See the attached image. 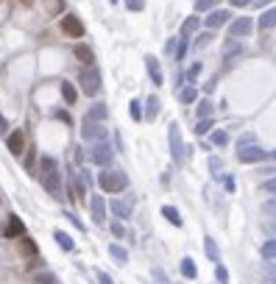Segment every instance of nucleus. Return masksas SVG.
I'll return each mask as SVG.
<instances>
[{"instance_id":"f257e3e1","label":"nucleus","mask_w":276,"mask_h":284,"mask_svg":"<svg viewBox=\"0 0 276 284\" xmlns=\"http://www.w3.org/2000/svg\"><path fill=\"white\" fill-rule=\"evenodd\" d=\"M39 179H42L45 189H48L53 198H62V173H59V162L53 156L39 159Z\"/></svg>"},{"instance_id":"f03ea898","label":"nucleus","mask_w":276,"mask_h":284,"mask_svg":"<svg viewBox=\"0 0 276 284\" xmlns=\"http://www.w3.org/2000/svg\"><path fill=\"white\" fill-rule=\"evenodd\" d=\"M98 187L103 192H112V195H120L123 189H128V176L123 170H112V167H103V173H98Z\"/></svg>"},{"instance_id":"7ed1b4c3","label":"nucleus","mask_w":276,"mask_h":284,"mask_svg":"<svg viewBox=\"0 0 276 284\" xmlns=\"http://www.w3.org/2000/svg\"><path fill=\"white\" fill-rule=\"evenodd\" d=\"M168 139H170V156H173V162L181 167V164H184V159L190 156V148L181 142L179 123H170V126H168Z\"/></svg>"},{"instance_id":"20e7f679","label":"nucleus","mask_w":276,"mask_h":284,"mask_svg":"<svg viewBox=\"0 0 276 284\" xmlns=\"http://www.w3.org/2000/svg\"><path fill=\"white\" fill-rule=\"evenodd\" d=\"M78 84H81V92L90 95V98H95L98 90H101V70L95 67V64H90V67H84L78 73Z\"/></svg>"},{"instance_id":"39448f33","label":"nucleus","mask_w":276,"mask_h":284,"mask_svg":"<svg viewBox=\"0 0 276 284\" xmlns=\"http://www.w3.org/2000/svg\"><path fill=\"white\" fill-rule=\"evenodd\" d=\"M115 153H117V148L112 145L109 139H103V142H95V148L90 151V159H92V164H98V167H112Z\"/></svg>"},{"instance_id":"423d86ee","label":"nucleus","mask_w":276,"mask_h":284,"mask_svg":"<svg viewBox=\"0 0 276 284\" xmlns=\"http://www.w3.org/2000/svg\"><path fill=\"white\" fill-rule=\"evenodd\" d=\"M271 156L268 151H262L260 145H245V148H237V162H243V164H260V162H265V159Z\"/></svg>"},{"instance_id":"0eeeda50","label":"nucleus","mask_w":276,"mask_h":284,"mask_svg":"<svg viewBox=\"0 0 276 284\" xmlns=\"http://www.w3.org/2000/svg\"><path fill=\"white\" fill-rule=\"evenodd\" d=\"M59 28H62V34H67L70 39H81V37L87 34L84 22H81L75 14H64V17H62V22H59Z\"/></svg>"},{"instance_id":"6e6552de","label":"nucleus","mask_w":276,"mask_h":284,"mask_svg":"<svg viewBox=\"0 0 276 284\" xmlns=\"http://www.w3.org/2000/svg\"><path fill=\"white\" fill-rule=\"evenodd\" d=\"M109 209H112V215H115L117 220H128L131 212H134V198L131 195H128V198H115L109 204Z\"/></svg>"},{"instance_id":"1a4fd4ad","label":"nucleus","mask_w":276,"mask_h":284,"mask_svg":"<svg viewBox=\"0 0 276 284\" xmlns=\"http://www.w3.org/2000/svg\"><path fill=\"white\" fill-rule=\"evenodd\" d=\"M87 181H84V176L81 173H73L70 176V184H67V195H70V201H84L87 198Z\"/></svg>"},{"instance_id":"9d476101","label":"nucleus","mask_w":276,"mask_h":284,"mask_svg":"<svg viewBox=\"0 0 276 284\" xmlns=\"http://www.w3.org/2000/svg\"><path fill=\"white\" fill-rule=\"evenodd\" d=\"M81 137L90 139V142H103V139H109V131L103 128V123H87V120H84Z\"/></svg>"},{"instance_id":"9b49d317","label":"nucleus","mask_w":276,"mask_h":284,"mask_svg":"<svg viewBox=\"0 0 276 284\" xmlns=\"http://www.w3.org/2000/svg\"><path fill=\"white\" fill-rule=\"evenodd\" d=\"M229 20H232V11H229V9H212L207 17H204V25H207L209 31H215V28L226 25Z\"/></svg>"},{"instance_id":"f8f14e48","label":"nucleus","mask_w":276,"mask_h":284,"mask_svg":"<svg viewBox=\"0 0 276 284\" xmlns=\"http://www.w3.org/2000/svg\"><path fill=\"white\" fill-rule=\"evenodd\" d=\"M251 28H254L251 17H237V20H232V25H229V39H243Z\"/></svg>"},{"instance_id":"ddd939ff","label":"nucleus","mask_w":276,"mask_h":284,"mask_svg":"<svg viewBox=\"0 0 276 284\" xmlns=\"http://www.w3.org/2000/svg\"><path fill=\"white\" fill-rule=\"evenodd\" d=\"M6 148H9L11 156H20V153L25 151V134H22V128H14V131L6 137Z\"/></svg>"},{"instance_id":"4468645a","label":"nucleus","mask_w":276,"mask_h":284,"mask_svg":"<svg viewBox=\"0 0 276 284\" xmlns=\"http://www.w3.org/2000/svg\"><path fill=\"white\" fill-rule=\"evenodd\" d=\"M106 201H103V195H92V201H90V212H92V220L101 226V223H106Z\"/></svg>"},{"instance_id":"2eb2a0df","label":"nucleus","mask_w":276,"mask_h":284,"mask_svg":"<svg viewBox=\"0 0 276 284\" xmlns=\"http://www.w3.org/2000/svg\"><path fill=\"white\" fill-rule=\"evenodd\" d=\"M3 234L9 237V240H17V237H22V234H25V223H22L17 215H9V220H6Z\"/></svg>"},{"instance_id":"dca6fc26","label":"nucleus","mask_w":276,"mask_h":284,"mask_svg":"<svg viewBox=\"0 0 276 284\" xmlns=\"http://www.w3.org/2000/svg\"><path fill=\"white\" fill-rule=\"evenodd\" d=\"M145 70H148L151 81H154L156 87H162V81H165V78H162V70H159V59L148 53V56H145Z\"/></svg>"},{"instance_id":"f3484780","label":"nucleus","mask_w":276,"mask_h":284,"mask_svg":"<svg viewBox=\"0 0 276 284\" xmlns=\"http://www.w3.org/2000/svg\"><path fill=\"white\" fill-rule=\"evenodd\" d=\"M73 53H75V59H78V62H84V67H90V64H95V50H92L90 45L78 42V45L73 47Z\"/></svg>"},{"instance_id":"a211bd4d","label":"nucleus","mask_w":276,"mask_h":284,"mask_svg":"<svg viewBox=\"0 0 276 284\" xmlns=\"http://www.w3.org/2000/svg\"><path fill=\"white\" fill-rule=\"evenodd\" d=\"M106 117H109V109H106V106H103V103H92L84 120H87V123H103Z\"/></svg>"},{"instance_id":"6ab92c4d","label":"nucleus","mask_w":276,"mask_h":284,"mask_svg":"<svg viewBox=\"0 0 276 284\" xmlns=\"http://www.w3.org/2000/svg\"><path fill=\"white\" fill-rule=\"evenodd\" d=\"M198 25H201V17H196V14H192V17H187V20H184V22H181V28H179V37L190 39V37H192V34H196V31H198Z\"/></svg>"},{"instance_id":"aec40b11","label":"nucleus","mask_w":276,"mask_h":284,"mask_svg":"<svg viewBox=\"0 0 276 284\" xmlns=\"http://www.w3.org/2000/svg\"><path fill=\"white\" fill-rule=\"evenodd\" d=\"M204 253L209 257V262H215V265L220 262V248H218V242H215L212 237H204Z\"/></svg>"},{"instance_id":"412c9836","label":"nucleus","mask_w":276,"mask_h":284,"mask_svg":"<svg viewBox=\"0 0 276 284\" xmlns=\"http://www.w3.org/2000/svg\"><path fill=\"white\" fill-rule=\"evenodd\" d=\"M59 90H62L64 103H67V106H75V100H78V90H75L70 81H62V84H59Z\"/></svg>"},{"instance_id":"4be33fe9","label":"nucleus","mask_w":276,"mask_h":284,"mask_svg":"<svg viewBox=\"0 0 276 284\" xmlns=\"http://www.w3.org/2000/svg\"><path fill=\"white\" fill-rule=\"evenodd\" d=\"M260 257L265 259V262H276V240L273 237H268V240L260 245Z\"/></svg>"},{"instance_id":"5701e85b","label":"nucleus","mask_w":276,"mask_h":284,"mask_svg":"<svg viewBox=\"0 0 276 284\" xmlns=\"http://www.w3.org/2000/svg\"><path fill=\"white\" fill-rule=\"evenodd\" d=\"M162 217H165V220L170 223V226H176V229H181V223H184V220H181V215H179V209H176V206H162Z\"/></svg>"},{"instance_id":"b1692460","label":"nucleus","mask_w":276,"mask_h":284,"mask_svg":"<svg viewBox=\"0 0 276 284\" xmlns=\"http://www.w3.org/2000/svg\"><path fill=\"white\" fill-rule=\"evenodd\" d=\"M257 25H260V31H268V28L276 25V6H273V9H265V11H262V17L257 20Z\"/></svg>"},{"instance_id":"393cba45","label":"nucleus","mask_w":276,"mask_h":284,"mask_svg":"<svg viewBox=\"0 0 276 284\" xmlns=\"http://www.w3.org/2000/svg\"><path fill=\"white\" fill-rule=\"evenodd\" d=\"M156 115H159V98L148 95L145 98V120H156Z\"/></svg>"},{"instance_id":"a878e982","label":"nucleus","mask_w":276,"mask_h":284,"mask_svg":"<svg viewBox=\"0 0 276 284\" xmlns=\"http://www.w3.org/2000/svg\"><path fill=\"white\" fill-rule=\"evenodd\" d=\"M109 257L115 259L117 265H126L128 262V251L123 245H117V242H112V245H109Z\"/></svg>"},{"instance_id":"bb28decb","label":"nucleus","mask_w":276,"mask_h":284,"mask_svg":"<svg viewBox=\"0 0 276 284\" xmlns=\"http://www.w3.org/2000/svg\"><path fill=\"white\" fill-rule=\"evenodd\" d=\"M53 240H56V245H59V248H62V251H73V248H75V242H73V240H70V234L59 232V229H56V232H53Z\"/></svg>"},{"instance_id":"cd10ccee","label":"nucleus","mask_w":276,"mask_h":284,"mask_svg":"<svg viewBox=\"0 0 276 284\" xmlns=\"http://www.w3.org/2000/svg\"><path fill=\"white\" fill-rule=\"evenodd\" d=\"M179 268H181V276H187V279H196V276H198V268H196V262H192L190 257H184V259H181V265H179Z\"/></svg>"},{"instance_id":"c85d7f7f","label":"nucleus","mask_w":276,"mask_h":284,"mask_svg":"<svg viewBox=\"0 0 276 284\" xmlns=\"http://www.w3.org/2000/svg\"><path fill=\"white\" fill-rule=\"evenodd\" d=\"M196 98H198V92H196V87H184V90H181L179 92V100H181V103H184V106H190V103H196Z\"/></svg>"},{"instance_id":"c756f323","label":"nucleus","mask_w":276,"mask_h":284,"mask_svg":"<svg viewBox=\"0 0 276 284\" xmlns=\"http://www.w3.org/2000/svg\"><path fill=\"white\" fill-rule=\"evenodd\" d=\"M128 115H131V120L134 123H140V120H143V103H140V100H131V103H128Z\"/></svg>"},{"instance_id":"7c9ffc66","label":"nucleus","mask_w":276,"mask_h":284,"mask_svg":"<svg viewBox=\"0 0 276 284\" xmlns=\"http://www.w3.org/2000/svg\"><path fill=\"white\" fill-rule=\"evenodd\" d=\"M187 47H190V39L179 37V47H176V62H179V64L187 59Z\"/></svg>"},{"instance_id":"2f4dec72","label":"nucleus","mask_w":276,"mask_h":284,"mask_svg":"<svg viewBox=\"0 0 276 284\" xmlns=\"http://www.w3.org/2000/svg\"><path fill=\"white\" fill-rule=\"evenodd\" d=\"M212 111H215V106L209 98H204L201 103H198V117H212Z\"/></svg>"},{"instance_id":"473e14b6","label":"nucleus","mask_w":276,"mask_h":284,"mask_svg":"<svg viewBox=\"0 0 276 284\" xmlns=\"http://www.w3.org/2000/svg\"><path fill=\"white\" fill-rule=\"evenodd\" d=\"M209 128H212V117H201L196 126V134L198 137H204V134H209Z\"/></svg>"},{"instance_id":"72a5a7b5","label":"nucleus","mask_w":276,"mask_h":284,"mask_svg":"<svg viewBox=\"0 0 276 284\" xmlns=\"http://www.w3.org/2000/svg\"><path fill=\"white\" fill-rule=\"evenodd\" d=\"M220 0H196V11H212L218 9Z\"/></svg>"},{"instance_id":"f704fd0d","label":"nucleus","mask_w":276,"mask_h":284,"mask_svg":"<svg viewBox=\"0 0 276 284\" xmlns=\"http://www.w3.org/2000/svg\"><path fill=\"white\" fill-rule=\"evenodd\" d=\"M262 212H265L271 220H276V195H273V198H268L265 204H262Z\"/></svg>"},{"instance_id":"c9c22d12","label":"nucleus","mask_w":276,"mask_h":284,"mask_svg":"<svg viewBox=\"0 0 276 284\" xmlns=\"http://www.w3.org/2000/svg\"><path fill=\"white\" fill-rule=\"evenodd\" d=\"M209 142H212V145H218V148H223V145L229 142V134H226V131H212Z\"/></svg>"},{"instance_id":"e433bc0d","label":"nucleus","mask_w":276,"mask_h":284,"mask_svg":"<svg viewBox=\"0 0 276 284\" xmlns=\"http://www.w3.org/2000/svg\"><path fill=\"white\" fill-rule=\"evenodd\" d=\"M212 31H204V34H198V37H196V47H207L209 42H212Z\"/></svg>"},{"instance_id":"4c0bfd02","label":"nucleus","mask_w":276,"mask_h":284,"mask_svg":"<svg viewBox=\"0 0 276 284\" xmlns=\"http://www.w3.org/2000/svg\"><path fill=\"white\" fill-rule=\"evenodd\" d=\"M215 279H218V284H229V273H226V268L218 262L215 265Z\"/></svg>"},{"instance_id":"58836bf2","label":"nucleus","mask_w":276,"mask_h":284,"mask_svg":"<svg viewBox=\"0 0 276 284\" xmlns=\"http://www.w3.org/2000/svg\"><path fill=\"white\" fill-rule=\"evenodd\" d=\"M198 73H201V64H192L190 70H187V84H196V78H198Z\"/></svg>"},{"instance_id":"ea45409f","label":"nucleus","mask_w":276,"mask_h":284,"mask_svg":"<svg viewBox=\"0 0 276 284\" xmlns=\"http://www.w3.org/2000/svg\"><path fill=\"white\" fill-rule=\"evenodd\" d=\"M34 281H37V284H59V279H56L53 273H39Z\"/></svg>"},{"instance_id":"a19ab883","label":"nucleus","mask_w":276,"mask_h":284,"mask_svg":"<svg viewBox=\"0 0 276 284\" xmlns=\"http://www.w3.org/2000/svg\"><path fill=\"white\" fill-rule=\"evenodd\" d=\"M220 167H223V162H220L218 156H212V159H209V170H212V176H215V179H220V173H218Z\"/></svg>"},{"instance_id":"79ce46f5","label":"nucleus","mask_w":276,"mask_h":284,"mask_svg":"<svg viewBox=\"0 0 276 284\" xmlns=\"http://www.w3.org/2000/svg\"><path fill=\"white\" fill-rule=\"evenodd\" d=\"M20 248H22V251H25V253H37V245H34V242L31 240H28V237H20Z\"/></svg>"},{"instance_id":"37998d69","label":"nucleus","mask_w":276,"mask_h":284,"mask_svg":"<svg viewBox=\"0 0 276 284\" xmlns=\"http://www.w3.org/2000/svg\"><path fill=\"white\" fill-rule=\"evenodd\" d=\"M126 9L128 11H143L145 9V0H126Z\"/></svg>"},{"instance_id":"c03bdc74","label":"nucleus","mask_w":276,"mask_h":284,"mask_svg":"<svg viewBox=\"0 0 276 284\" xmlns=\"http://www.w3.org/2000/svg\"><path fill=\"white\" fill-rule=\"evenodd\" d=\"M260 187L265 189V192H273V195H276V176H271V179H265Z\"/></svg>"},{"instance_id":"a18cd8bd","label":"nucleus","mask_w":276,"mask_h":284,"mask_svg":"<svg viewBox=\"0 0 276 284\" xmlns=\"http://www.w3.org/2000/svg\"><path fill=\"white\" fill-rule=\"evenodd\" d=\"M254 142H257V137H254V134H243V137H240V139H237V148H245V145H254Z\"/></svg>"},{"instance_id":"49530a36","label":"nucleus","mask_w":276,"mask_h":284,"mask_svg":"<svg viewBox=\"0 0 276 284\" xmlns=\"http://www.w3.org/2000/svg\"><path fill=\"white\" fill-rule=\"evenodd\" d=\"M64 217H67V220H70V223H73V226H75V229H78V232H84V229H87V226H84V223H81V220H78V217H75V215H73V212H64Z\"/></svg>"},{"instance_id":"de8ad7c7","label":"nucleus","mask_w":276,"mask_h":284,"mask_svg":"<svg viewBox=\"0 0 276 284\" xmlns=\"http://www.w3.org/2000/svg\"><path fill=\"white\" fill-rule=\"evenodd\" d=\"M240 50H243V45H240V42H229L226 45V59H232V53H240Z\"/></svg>"},{"instance_id":"09e8293b","label":"nucleus","mask_w":276,"mask_h":284,"mask_svg":"<svg viewBox=\"0 0 276 284\" xmlns=\"http://www.w3.org/2000/svg\"><path fill=\"white\" fill-rule=\"evenodd\" d=\"M154 279H156V284H170V279H168L165 273H162L159 268H154Z\"/></svg>"},{"instance_id":"8fccbe9b","label":"nucleus","mask_w":276,"mask_h":284,"mask_svg":"<svg viewBox=\"0 0 276 284\" xmlns=\"http://www.w3.org/2000/svg\"><path fill=\"white\" fill-rule=\"evenodd\" d=\"M112 234H115V237H123V234H126V229H123V223H120V220L112 223Z\"/></svg>"},{"instance_id":"3c124183","label":"nucleus","mask_w":276,"mask_h":284,"mask_svg":"<svg viewBox=\"0 0 276 284\" xmlns=\"http://www.w3.org/2000/svg\"><path fill=\"white\" fill-rule=\"evenodd\" d=\"M176 47H179V37L168 39V42H165V53H176Z\"/></svg>"},{"instance_id":"603ef678","label":"nucleus","mask_w":276,"mask_h":284,"mask_svg":"<svg viewBox=\"0 0 276 284\" xmlns=\"http://www.w3.org/2000/svg\"><path fill=\"white\" fill-rule=\"evenodd\" d=\"M73 162H75V164H84V148H75V153H73Z\"/></svg>"},{"instance_id":"864d4df0","label":"nucleus","mask_w":276,"mask_h":284,"mask_svg":"<svg viewBox=\"0 0 276 284\" xmlns=\"http://www.w3.org/2000/svg\"><path fill=\"white\" fill-rule=\"evenodd\" d=\"M98 284H115V281H112V276H109V273H103V270H98Z\"/></svg>"},{"instance_id":"5fc2aeb1","label":"nucleus","mask_w":276,"mask_h":284,"mask_svg":"<svg viewBox=\"0 0 276 284\" xmlns=\"http://www.w3.org/2000/svg\"><path fill=\"white\" fill-rule=\"evenodd\" d=\"M249 3H254V0H229L232 9H243V6H249Z\"/></svg>"},{"instance_id":"6e6d98bb","label":"nucleus","mask_w":276,"mask_h":284,"mask_svg":"<svg viewBox=\"0 0 276 284\" xmlns=\"http://www.w3.org/2000/svg\"><path fill=\"white\" fill-rule=\"evenodd\" d=\"M223 187H226L229 192H234V187H237L234 184V176H226V179H223Z\"/></svg>"},{"instance_id":"4d7b16f0","label":"nucleus","mask_w":276,"mask_h":284,"mask_svg":"<svg viewBox=\"0 0 276 284\" xmlns=\"http://www.w3.org/2000/svg\"><path fill=\"white\" fill-rule=\"evenodd\" d=\"M265 234H268V237H273V240H276V220L265 223Z\"/></svg>"},{"instance_id":"13d9d810","label":"nucleus","mask_w":276,"mask_h":284,"mask_svg":"<svg viewBox=\"0 0 276 284\" xmlns=\"http://www.w3.org/2000/svg\"><path fill=\"white\" fill-rule=\"evenodd\" d=\"M6 131H9V120H6L3 115H0V134H6Z\"/></svg>"},{"instance_id":"bf43d9fd","label":"nucleus","mask_w":276,"mask_h":284,"mask_svg":"<svg viewBox=\"0 0 276 284\" xmlns=\"http://www.w3.org/2000/svg\"><path fill=\"white\" fill-rule=\"evenodd\" d=\"M204 92H207V95H212V92H215V78L209 81V84H204Z\"/></svg>"},{"instance_id":"052dcab7","label":"nucleus","mask_w":276,"mask_h":284,"mask_svg":"<svg viewBox=\"0 0 276 284\" xmlns=\"http://www.w3.org/2000/svg\"><path fill=\"white\" fill-rule=\"evenodd\" d=\"M115 148H117V151H123V137H120V134H115Z\"/></svg>"},{"instance_id":"680f3d73","label":"nucleus","mask_w":276,"mask_h":284,"mask_svg":"<svg viewBox=\"0 0 276 284\" xmlns=\"http://www.w3.org/2000/svg\"><path fill=\"white\" fill-rule=\"evenodd\" d=\"M260 173H262V176H276V167H262Z\"/></svg>"},{"instance_id":"e2e57ef3","label":"nucleus","mask_w":276,"mask_h":284,"mask_svg":"<svg viewBox=\"0 0 276 284\" xmlns=\"http://www.w3.org/2000/svg\"><path fill=\"white\" fill-rule=\"evenodd\" d=\"M265 3H271V0H254V9H260V6H265Z\"/></svg>"},{"instance_id":"0e129e2a","label":"nucleus","mask_w":276,"mask_h":284,"mask_svg":"<svg viewBox=\"0 0 276 284\" xmlns=\"http://www.w3.org/2000/svg\"><path fill=\"white\" fill-rule=\"evenodd\" d=\"M262 281H265V284H276V276H265Z\"/></svg>"},{"instance_id":"69168bd1","label":"nucleus","mask_w":276,"mask_h":284,"mask_svg":"<svg viewBox=\"0 0 276 284\" xmlns=\"http://www.w3.org/2000/svg\"><path fill=\"white\" fill-rule=\"evenodd\" d=\"M271 156H273V159H276V151H273V153H271Z\"/></svg>"}]
</instances>
